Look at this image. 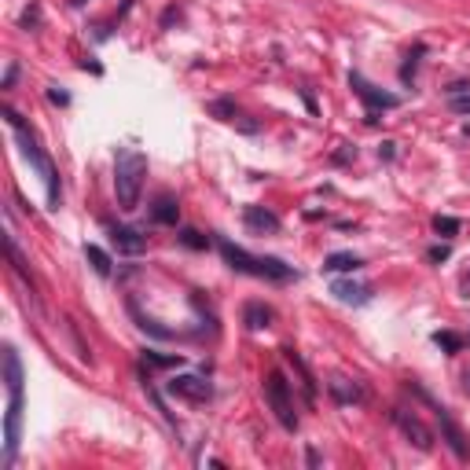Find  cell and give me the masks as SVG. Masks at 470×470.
<instances>
[{"mask_svg": "<svg viewBox=\"0 0 470 470\" xmlns=\"http://www.w3.org/2000/svg\"><path fill=\"white\" fill-rule=\"evenodd\" d=\"M48 100H52V103H67V92H59V88H48Z\"/></svg>", "mask_w": 470, "mask_h": 470, "instance_id": "obj_24", "label": "cell"}, {"mask_svg": "<svg viewBox=\"0 0 470 470\" xmlns=\"http://www.w3.org/2000/svg\"><path fill=\"white\" fill-rule=\"evenodd\" d=\"M350 85H353L357 96L367 103V111H393V107H400L397 96H390V92H383V88H375V85L364 81L360 74H350Z\"/></svg>", "mask_w": 470, "mask_h": 470, "instance_id": "obj_7", "label": "cell"}, {"mask_svg": "<svg viewBox=\"0 0 470 470\" xmlns=\"http://www.w3.org/2000/svg\"><path fill=\"white\" fill-rule=\"evenodd\" d=\"M111 235H114L118 250H125V254H140V250H144V235L136 228H114Z\"/></svg>", "mask_w": 470, "mask_h": 470, "instance_id": "obj_14", "label": "cell"}, {"mask_svg": "<svg viewBox=\"0 0 470 470\" xmlns=\"http://www.w3.org/2000/svg\"><path fill=\"white\" fill-rule=\"evenodd\" d=\"M433 342H437L441 350H449V353H459V346H463L459 334H452V331H437V334H433Z\"/></svg>", "mask_w": 470, "mask_h": 470, "instance_id": "obj_17", "label": "cell"}, {"mask_svg": "<svg viewBox=\"0 0 470 470\" xmlns=\"http://www.w3.org/2000/svg\"><path fill=\"white\" fill-rule=\"evenodd\" d=\"M390 419H393V426H397L404 437H408V445H416L419 452H430V449H433V433H430V426H426L416 412H408V408H393Z\"/></svg>", "mask_w": 470, "mask_h": 470, "instance_id": "obj_5", "label": "cell"}, {"mask_svg": "<svg viewBox=\"0 0 470 470\" xmlns=\"http://www.w3.org/2000/svg\"><path fill=\"white\" fill-rule=\"evenodd\" d=\"M144 177H147V159L133 147H121L114 154V195H118V210L133 213L140 206V192H144Z\"/></svg>", "mask_w": 470, "mask_h": 470, "instance_id": "obj_2", "label": "cell"}, {"mask_svg": "<svg viewBox=\"0 0 470 470\" xmlns=\"http://www.w3.org/2000/svg\"><path fill=\"white\" fill-rule=\"evenodd\" d=\"M221 246V258L228 261V268L243 272V276H258V279H276V284H287V279H294V265L287 261H279V258H258V254H250V250L235 246L232 239H221L217 243Z\"/></svg>", "mask_w": 470, "mask_h": 470, "instance_id": "obj_3", "label": "cell"}, {"mask_svg": "<svg viewBox=\"0 0 470 470\" xmlns=\"http://www.w3.org/2000/svg\"><path fill=\"white\" fill-rule=\"evenodd\" d=\"M15 74H19V67H15V62H12V67L4 70V85H0V88H12V85H15Z\"/></svg>", "mask_w": 470, "mask_h": 470, "instance_id": "obj_22", "label": "cell"}, {"mask_svg": "<svg viewBox=\"0 0 470 470\" xmlns=\"http://www.w3.org/2000/svg\"><path fill=\"white\" fill-rule=\"evenodd\" d=\"M173 397H184V400H192V404H202L213 397V386L202 379V375H177V379H169L166 386Z\"/></svg>", "mask_w": 470, "mask_h": 470, "instance_id": "obj_6", "label": "cell"}, {"mask_svg": "<svg viewBox=\"0 0 470 470\" xmlns=\"http://www.w3.org/2000/svg\"><path fill=\"white\" fill-rule=\"evenodd\" d=\"M151 217L159 225H177V217H180V206H177V199L166 192V195H159L154 199V210H151Z\"/></svg>", "mask_w": 470, "mask_h": 470, "instance_id": "obj_13", "label": "cell"}, {"mask_svg": "<svg viewBox=\"0 0 470 470\" xmlns=\"http://www.w3.org/2000/svg\"><path fill=\"white\" fill-rule=\"evenodd\" d=\"M449 258V246H433L430 250V261H445Z\"/></svg>", "mask_w": 470, "mask_h": 470, "instance_id": "obj_23", "label": "cell"}, {"mask_svg": "<svg viewBox=\"0 0 470 470\" xmlns=\"http://www.w3.org/2000/svg\"><path fill=\"white\" fill-rule=\"evenodd\" d=\"M331 294H334L342 305H367V301H371V287H367V284H357V279H334V284H331Z\"/></svg>", "mask_w": 470, "mask_h": 470, "instance_id": "obj_9", "label": "cell"}, {"mask_svg": "<svg viewBox=\"0 0 470 470\" xmlns=\"http://www.w3.org/2000/svg\"><path fill=\"white\" fill-rule=\"evenodd\" d=\"M452 111L456 114H470V96H452Z\"/></svg>", "mask_w": 470, "mask_h": 470, "instance_id": "obj_21", "label": "cell"}, {"mask_svg": "<svg viewBox=\"0 0 470 470\" xmlns=\"http://www.w3.org/2000/svg\"><path fill=\"white\" fill-rule=\"evenodd\" d=\"M147 364L151 367H173V364H184L180 357H154V353H147Z\"/></svg>", "mask_w": 470, "mask_h": 470, "instance_id": "obj_20", "label": "cell"}, {"mask_svg": "<svg viewBox=\"0 0 470 470\" xmlns=\"http://www.w3.org/2000/svg\"><path fill=\"white\" fill-rule=\"evenodd\" d=\"M265 400H268L272 416L279 419V426L294 433L298 430V408H294V390L284 379V371H268L265 375Z\"/></svg>", "mask_w": 470, "mask_h": 470, "instance_id": "obj_4", "label": "cell"}, {"mask_svg": "<svg viewBox=\"0 0 470 470\" xmlns=\"http://www.w3.org/2000/svg\"><path fill=\"white\" fill-rule=\"evenodd\" d=\"M360 265H364V261H360L357 254H346V250H342V254H331V258L324 261V272H334V276H338V272H357Z\"/></svg>", "mask_w": 470, "mask_h": 470, "instance_id": "obj_15", "label": "cell"}, {"mask_svg": "<svg viewBox=\"0 0 470 470\" xmlns=\"http://www.w3.org/2000/svg\"><path fill=\"white\" fill-rule=\"evenodd\" d=\"M327 393L338 400V404H364L367 400V390H364V383H357V379H346V375H331L327 379Z\"/></svg>", "mask_w": 470, "mask_h": 470, "instance_id": "obj_8", "label": "cell"}, {"mask_svg": "<svg viewBox=\"0 0 470 470\" xmlns=\"http://www.w3.org/2000/svg\"><path fill=\"white\" fill-rule=\"evenodd\" d=\"M272 320H276V312H272L268 305H261V301H250V305L243 309V324H246L250 331H265V327H272Z\"/></svg>", "mask_w": 470, "mask_h": 470, "instance_id": "obj_11", "label": "cell"}, {"mask_svg": "<svg viewBox=\"0 0 470 470\" xmlns=\"http://www.w3.org/2000/svg\"><path fill=\"white\" fill-rule=\"evenodd\" d=\"M243 221L250 232H279V217L265 206H246L243 210Z\"/></svg>", "mask_w": 470, "mask_h": 470, "instance_id": "obj_10", "label": "cell"}, {"mask_svg": "<svg viewBox=\"0 0 470 470\" xmlns=\"http://www.w3.org/2000/svg\"><path fill=\"white\" fill-rule=\"evenodd\" d=\"M433 232L437 235H456L459 232V221H456V217H433Z\"/></svg>", "mask_w": 470, "mask_h": 470, "instance_id": "obj_18", "label": "cell"}, {"mask_svg": "<svg viewBox=\"0 0 470 470\" xmlns=\"http://www.w3.org/2000/svg\"><path fill=\"white\" fill-rule=\"evenodd\" d=\"M4 121L12 125V133H15V144H19V151H22V159L34 166V173L41 177V184H45V192H48V206L52 210H59V202H62V187H59V173H55V166H52V159L45 154V147L37 144V136H34V129H26V121L19 118V111H12V107H4Z\"/></svg>", "mask_w": 470, "mask_h": 470, "instance_id": "obj_1", "label": "cell"}, {"mask_svg": "<svg viewBox=\"0 0 470 470\" xmlns=\"http://www.w3.org/2000/svg\"><path fill=\"white\" fill-rule=\"evenodd\" d=\"M437 419H441V430H445V437H449V449H452L459 459H466V437H463V430L452 423V416H449L445 408H437Z\"/></svg>", "mask_w": 470, "mask_h": 470, "instance_id": "obj_12", "label": "cell"}, {"mask_svg": "<svg viewBox=\"0 0 470 470\" xmlns=\"http://www.w3.org/2000/svg\"><path fill=\"white\" fill-rule=\"evenodd\" d=\"M85 258L92 261V268H96L100 276H111V254H107V250H100V246H85Z\"/></svg>", "mask_w": 470, "mask_h": 470, "instance_id": "obj_16", "label": "cell"}, {"mask_svg": "<svg viewBox=\"0 0 470 470\" xmlns=\"http://www.w3.org/2000/svg\"><path fill=\"white\" fill-rule=\"evenodd\" d=\"M180 243H184V246H195V250H202V246H206V239H202L195 228H184V232H180Z\"/></svg>", "mask_w": 470, "mask_h": 470, "instance_id": "obj_19", "label": "cell"}]
</instances>
